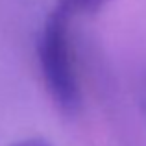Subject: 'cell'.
Here are the masks:
<instances>
[{
    "label": "cell",
    "mask_w": 146,
    "mask_h": 146,
    "mask_svg": "<svg viewBox=\"0 0 146 146\" xmlns=\"http://www.w3.org/2000/svg\"><path fill=\"white\" fill-rule=\"evenodd\" d=\"M70 11L57 2L48 13L37 39V57L54 104L65 115H76L82 106V93L74 68L68 37Z\"/></svg>",
    "instance_id": "cell-1"
},
{
    "label": "cell",
    "mask_w": 146,
    "mask_h": 146,
    "mask_svg": "<svg viewBox=\"0 0 146 146\" xmlns=\"http://www.w3.org/2000/svg\"><path fill=\"white\" fill-rule=\"evenodd\" d=\"M59 2L70 11V15H76V13L93 15L100 11L102 7H106L111 0H59Z\"/></svg>",
    "instance_id": "cell-2"
},
{
    "label": "cell",
    "mask_w": 146,
    "mask_h": 146,
    "mask_svg": "<svg viewBox=\"0 0 146 146\" xmlns=\"http://www.w3.org/2000/svg\"><path fill=\"white\" fill-rule=\"evenodd\" d=\"M11 146H52V143H48L43 137H28V139H21L13 143Z\"/></svg>",
    "instance_id": "cell-3"
}]
</instances>
